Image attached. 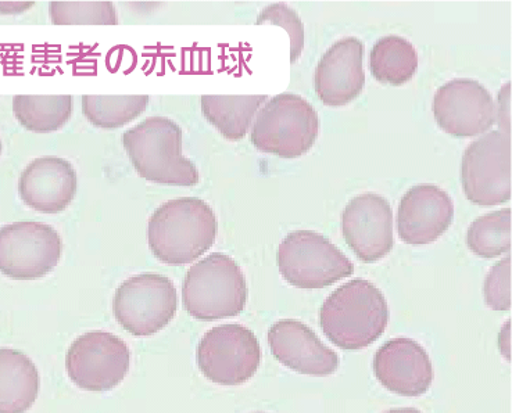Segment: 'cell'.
Here are the masks:
<instances>
[{"mask_svg": "<svg viewBox=\"0 0 512 413\" xmlns=\"http://www.w3.org/2000/svg\"><path fill=\"white\" fill-rule=\"evenodd\" d=\"M217 229L216 214L206 201L179 197L164 203L150 217L149 247L164 264H191L211 249Z\"/></svg>", "mask_w": 512, "mask_h": 413, "instance_id": "1", "label": "cell"}, {"mask_svg": "<svg viewBox=\"0 0 512 413\" xmlns=\"http://www.w3.org/2000/svg\"><path fill=\"white\" fill-rule=\"evenodd\" d=\"M256 23H270L285 28L290 37V61L296 63L304 48V28L295 10L290 9L285 3H272L260 13Z\"/></svg>", "mask_w": 512, "mask_h": 413, "instance_id": "26", "label": "cell"}, {"mask_svg": "<svg viewBox=\"0 0 512 413\" xmlns=\"http://www.w3.org/2000/svg\"><path fill=\"white\" fill-rule=\"evenodd\" d=\"M125 153L139 177L168 186H195L199 171L182 154V129L166 117H149L123 135Z\"/></svg>", "mask_w": 512, "mask_h": 413, "instance_id": "3", "label": "cell"}, {"mask_svg": "<svg viewBox=\"0 0 512 413\" xmlns=\"http://www.w3.org/2000/svg\"><path fill=\"white\" fill-rule=\"evenodd\" d=\"M77 172L70 161L41 157L28 164L21 174L19 193L25 206L42 214H59L77 195Z\"/></svg>", "mask_w": 512, "mask_h": 413, "instance_id": "18", "label": "cell"}, {"mask_svg": "<svg viewBox=\"0 0 512 413\" xmlns=\"http://www.w3.org/2000/svg\"><path fill=\"white\" fill-rule=\"evenodd\" d=\"M268 344L282 365L302 375L324 377L338 371V354L325 346L309 326L296 319H282L272 325Z\"/></svg>", "mask_w": 512, "mask_h": 413, "instance_id": "15", "label": "cell"}, {"mask_svg": "<svg viewBox=\"0 0 512 413\" xmlns=\"http://www.w3.org/2000/svg\"><path fill=\"white\" fill-rule=\"evenodd\" d=\"M34 5V2H0V14H20Z\"/></svg>", "mask_w": 512, "mask_h": 413, "instance_id": "29", "label": "cell"}, {"mask_svg": "<svg viewBox=\"0 0 512 413\" xmlns=\"http://www.w3.org/2000/svg\"><path fill=\"white\" fill-rule=\"evenodd\" d=\"M374 372L385 389L404 397L425 394L433 382L431 358L417 341L407 337L389 340L379 348Z\"/></svg>", "mask_w": 512, "mask_h": 413, "instance_id": "16", "label": "cell"}, {"mask_svg": "<svg viewBox=\"0 0 512 413\" xmlns=\"http://www.w3.org/2000/svg\"><path fill=\"white\" fill-rule=\"evenodd\" d=\"M13 113L25 129L37 134L59 131L73 114V98L62 96H14Z\"/></svg>", "mask_w": 512, "mask_h": 413, "instance_id": "22", "label": "cell"}, {"mask_svg": "<svg viewBox=\"0 0 512 413\" xmlns=\"http://www.w3.org/2000/svg\"><path fill=\"white\" fill-rule=\"evenodd\" d=\"M174 283L159 274L132 276L118 287L113 301L114 316L135 337L156 335L177 314Z\"/></svg>", "mask_w": 512, "mask_h": 413, "instance_id": "8", "label": "cell"}, {"mask_svg": "<svg viewBox=\"0 0 512 413\" xmlns=\"http://www.w3.org/2000/svg\"><path fill=\"white\" fill-rule=\"evenodd\" d=\"M62 254V237L52 226L21 221L0 228V274L7 278L21 282L44 278Z\"/></svg>", "mask_w": 512, "mask_h": 413, "instance_id": "9", "label": "cell"}, {"mask_svg": "<svg viewBox=\"0 0 512 413\" xmlns=\"http://www.w3.org/2000/svg\"><path fill=\"white\" fill-rule=\"evenodd\" d=\"M2 150H3V146H2V142H0V154H2Z\"/></svg>", "mask_w": 512, "mask_h": 413, "instance_id": "31", "label": "cell"}, {"mask_svg": "<svg viewBox=\"0 0 512 413\" xmlns=\"http://www.w3.org/2000/svg\"><path fill=\"white\" fill-rule=\"evenodd\" d=\"M467 199L476 206L508 203L512 197L511 136L492 131L468 146L461 164Z\"/></svg>", "mask_w": 512, "mask_h": 413, "instance_id": "7", "label": "cell"}, {"mask_svg": "<svg viewBox=\"0 0 512 413\" xmlns=\"http://www.w3.org/2000/svg\"><path fill=\"white\" fill-rule=\"evenodd\" d=\"M49 17L55 25H116L112 2H50Z\"/></svg>", "mask_w": 512, "mask_h": 413, "instance_id": "25", "label": "cell"}, {"mask_svg": "<svg viewBox=\"0 0 512 413\" xmlns=\"http://www.w3.org/2000/svg\"><path fill=\"white\" fill-rule=\"evenodd\" d=\"M511 257L497 262L486 278L483 294L488 307L494 311H510L512 305Z\"/></svg>", "mask_w": 512, "mask_h": 413, "instance_id": "27", "label": "cell"}, {"mask_svg": "<svg viewBox=\"0 0 512 413\" xmlns=\"http://www.w3.org/2000/svg\"><path fill=\"white\" fill-rule=\"evenodd\" d=\"M260 362L259 340L245 326H216L200 340L198 365L210 382L239 386L256 375Z\"/></svg>", "mask_w": 512, "mask_h": 413, "instance_id": "10", "label": "cell"}, {"mask_svg": "<svg viewBox=\"0 0 512 413\" xmlns=\"http://www.w3.org/2000/svg\"><path fill=\"white\" fill-rule=\"evenodd\" d=\"M370 68L381 84L400 86L413 79L418 70L417 50L406 38L389 35L375 43Z\"/></svg>", "mask_w": 512, "mask_h": 413, "instance_id": "21", "label": "cell"}, {"mask_svg": "<svg viewBox=\"0 0 512 413\" xmlns=\"http://www.w3.org/2000/svg\"><path fill=\"white\" fill-rule=\"evenodd\" d=\"M82 113L95 127L121 128L136 120L149 104V96H82Z\"/></svg>", "mask_w": 512, "mask_h": 413, "instance_id": "24", "label": "cell"}, {"mask_svg": "<svg viewBox=\"0 0 512 413\" xmlns=\"http://www.w3.org/2000/svg\"><path fill=\"white\" fill-rule=\"evenodd\" d=\"M468 249L475 256L493 260L512 249V211L511 208L482 215L472 222L467 232Z\"/></svg>", "mask_w": 512, "mask_h": 413, "instance_id": "23", "label": "cell"}, {"mask_svg": "<svg viewBox=\"0 0 512 413\" xmlns=\"http://www.w3.org/2000/svg\"><path fill=\"white\" fill-rule=\"evenodd\" d=\"M454 218V204L439 186L417 185L400 201L397 232L411 246H425L445 235Z\"/></svg>", "mask_w": 512, "mask_h": 413, "instance_id": "14", "label": "cell"}, {"mask_svg": "<svg viewBox=\"0 0 512 413\" xmlns=\"http://www.w3.org/2000/svg\"><path fill=\"white\" fill-rule=\"evenodd\" d=\"M322 332L342 350H363L385 333L389 305L374 283L354 279L338 287L322 304Z\"/></svg>", "mask_w": 512, "mask_h": 413, "instance_id": "2", "label": "cell"}, {"mask_svg": "<svg viewBox=\"0 0 512 413\" xmlns=\"http://www.w3.org/2000/svg\"><path fill=\"white\" fill-rule=\"evenodd\" d=\"M184 308L200 321L231 318L245 310L247 285L241 267L223 253H213L189 269L182 285Z\"/></svg>", "mask_w": 512, "mask_h": 413, "instance_id": "4", "label": "cell"}, {"mask_svg": "<svg viewBox=\"0 0 512 413\" xmlns=\"http://www.w3.org/2000/svg\"><path fill=\"white\" fill-rule=\"evenodd\" d=\"M385 413H422L415 408H400V409H392V411Z\"/></svg>", "mask_w": 512, "mask_h": 413, "instance_id": "30", "label": "cell"}, {"mask_svg": "<svg viewBox=\"0 0 512 413\" xmlns=\"http://www.w3.org/2000/svg\"><path fill=\"white\" fill-rule=\"evenodd\" d=\"M342 232L358 260L377 262L393 249V211L377 193H363L349 201L342 215Z\"/></svg>", "mask_w": 512, "mask_h": 413, "instance_id": "13", "label": "cell"}, {"mask_svg": "<svg viewBox=\"0 0 512 413\" xmlns=\"http://www.w3.org/2000/svg\"><path fill=\"white\" fill-rule=\"evenodd\" d=\"M277 261L282 278L304 290L325 289L354 272L353 262L314 231L289 233L279 244Z\"/></svg>", "mask_w": 512, "mask_h": 413, "instance_id": "6", "label": "cell"}, {"mask_svg": "<svg viewBox=\"0 0 512 413\" xmlns=\"http://www.w3.org/2000/svg\"><path fill=\"white\" fill-rule=\"evenodd\" d=\"M364 45L349 37L334 43L315 70V92L325 106L340 107L358 98L365 85Z\"/></svg>", "mask_w": 512, "mask_h": 413, "instance_id": "17", "label": "cell"}, {"mask_svg": "<svg viewBox=\"0 0 512 413\" xmlns=\"http://www.w3.org/2000/svg\"><path fill=\"white\" fill-rule=\"evenodd\" d=\"M499 127L500 132L511 136V84L503 86L499 93Z\"/></svg>", "mask_w": 512, "mask_h": 413, "instance_id": "28", "label": "cell"}, {"mask_svg": "<svg viewBox=\"0 0 512 413\" xmlns=\"http://www.w3.org/2000/svg\"><path fill=\"white\" fill-rule=\"evenodd\" d=\"M432 111L440 129L454 138H476L496 122L492 95L474 79H453L439 88Z\"/></svg>", "mask_w": 512, "mask_h": 413, "instance_id": "12", "label": "cell"}, {"mask_svg": "<svg viewBox=\"0 0 512 413\" xmlns=\"http://www.w3.org/2000/svg\"><path fill=\"white\" fill-rule=\"evenodd\" d=\"M39 393L37 366L21 351L0 348V413H25Z\"/></svg>", "mask_w": 512, "mask_h": 413, "instance_id": "19", "label": "cell"}, {"mask_svg": "<svg viewBox=\"0 0 512 413\" xmlns=\"http://www.w3.org/2000/svg\"><path fill=\"white\" fill-rule=\"evenodd\" d=\"M266 100V95H206L202 96L200 104L203 116L225 139L241 140Z\"/></svg>", "mask_w": 512, "mask_h": 413, "instance_id": "20", "label": "cell"}, {"mask_svg": "<svg viewBox=\"0 0 512 413\" xmlns=\"http://www.w3.org/2000/svg\"><path fill=\"white\" fill-rule=\"evenodd\" d=\"M318 132L320 118L314 107L295 93H281L257 114L250 140L260 152L293 160L310 152Z\"/></svg>", "mask_w": 512, "mask_h": 413, "instance_id": "5", "label": "cell"}, {"mask_svg": "<svg viewBox=\"0 0 512 413\" xmlns=\"http://www.w3.org/2000/svg\"><path fill=\"white\" fill-rule=\"evenodd\" d=\"M131 365V351L112 333H85L68 348L66 369L74 384L92 393H106L123 382Z\"/></svg>", "mask_w": 512, "mask_h": 413, "instance_id": "11", "label": "cell"}]
</instances>
